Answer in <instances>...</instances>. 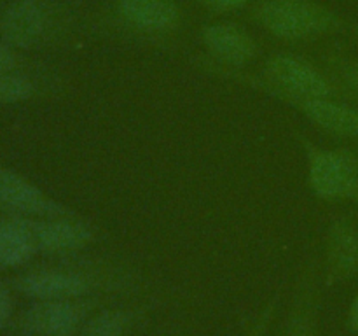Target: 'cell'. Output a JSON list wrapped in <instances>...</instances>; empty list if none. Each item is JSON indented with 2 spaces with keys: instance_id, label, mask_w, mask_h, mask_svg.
Wrapping results in <instances>:
<instances>
[{
  "instance_id": "obj_1",
  "label": "cell",
  "mask_w": 358,
  "mask_h": 336,
  "mask_svg": "<svg viewBox=\"0 0 358 336\" xmlns=\"http://www.w3.org/2000/svg\"><path fill=\"white\" fill-rule=\"evenodd\" d=\"M212 72L231 77L234 80H243L248 86L271 93L278 100L287 98H336L343 102H353V94L332 76L324 72L317 65L290 52H276L268 58L262 77L241 76L236 69H227L222 65H210Z\"/></svg>"
},
{
  "instance_id": "obj_2",
  "label": "cell",
  "mask_w": 358,
  "mask_h": 336,
  "mask_svg": "<svg viewBox=\"0 0 358 336\" xmlns=\"http://www.w3.org/2000/svg\"><path fill=\"white\" fill-rule=\"evenodd\" d=\"M255 20L283 41H306L343 28L338 14L311 0H264L255 9Z\"/></svg>"
},
{
  "instance_id": "obj_3",
  "label": "cell",
  "mask_w": 358,
  "mask_h": 336,
  "mask_svg": "<svg viewBox=\"0 0 358 336\" xmlns=\"http://www.w3.org/2000/svg\"><path fill=\"white\" fill-rule=\"evenodd\" d=\"M308 160V184L324 202L358 205V156L346 147L324 149L303 139Z\"/></svg>"
},
{
  "instance_id": "obj_4",
  "label": "cell",
  "mask_w": 358,
  "mask_h": 336,
  "mask_svg": "<svg viewBox=\"0 0 358 336\" xmlns=\"http://www.w3.org/2000/svg\"><path fill=\"white\" fill-rule=\"evenodd\" d=\"M0 206L23 217L55 219V217H76L69 206L45 195L41 188L0 164Z\"/></svg>"
},
{
  "instance_id": "obj_5",
  "label": "cell",
  "mask_w": 358,
  "mask_h": 336,
  "mask_svg": "<svg viewBox=\"0 0 358 336\" xmlns=\"http://www.w3.org/2000/svg\"><path fill=\"white\" fill-rule=\"evenodd\" d=\"M91 303L76 300L38 301L24 312L21 328L35 336H72L86 322Z\"/></svg>"
},
{
  "instance_id": "obj_6",
  "label": "cell",
  "mask_w": 358,
  "mask_h": 336,
  "mask_svg": "<svg viewBox=\"0 0 358 336\" xmlns=\"http://www.w3.org/2000/svg\"><path fill=\"white\" fill-rule=\"evenodd\" d=\"M52 23V10L42 0H20L0 20L2 41L13 48L28 49L41 44Z\"/></svg>"
},
{
  "instance_id": "obj_7",
  "label": "cell",
  "mask_w": 358,
  "mask_h": 336,
  "mask_svg": "<svg viewBox=\"0 0 358 336\" xmlns=\"http://www.w3.org/2000/svg\"><path fill=\"white\" fill-rule=\"evenodd\" d=\"M201 38L210 55L227 69H241L257 56V44L240 24L220 21L206 24Z\"/></svg>"
},
{
  "instance_id": "obj_8",
  "label": "cell",
  "mask_w": 358,
  "mask_h": 336,
  "mask_svg": "<svg viewBox=\"0 0 358 336\" xmlns=\"http://www.w3.org/2000/svg\"><path fill=\"white\" fill-rule=\"evenodd\" d=\"M27 224L31 231L37 251L49 254L80 251L93 241V230L76 217H55V219H30Z\"/></svg>"
},
{
  "instance_id": "obj_9",
  "label": "cell",
  "mask_w": 358,
  "mask_h": 336,
  "mask_svg": "<svg viewBox=\"0 0 358 336\" xmlns=\"http://www.w3.org/2000/svg\"><path fill=\"white\" fill-rule=\"evenodd\" d=\"M91 279L69 270H41L30 272L16 280V289L38 301L77 300L91 290Z\"/></svg>"
},
{
  "instance_id": "obj_10",
  "label": "cell",
  "mask_w": 358,
  "mask_h": 336,
  "mask_svg": "<svg viewBox=\"0 0 358 336\" xmlns=\"http://www.w3.org/2000/svg\"><path fill=\"white\" fill-rule=\"evenodd\" d=\"M285 104L299 108L313 125L331 135L358 139V107L336 98H287Z\"/></svg>"
},
{
  "instance_id": "obj_11",
  "label": "cell",
  "mask_w": 358,
  "mask_h": 336,
  "mask_svg": "<svg viewBox=\"0 0 358 336\" xmlns=\"http://www.w3.org/2000/svg\"><path fill=\"white\" fill-rule=\"evenodd\" d=\"M325 262L329 280H345L358 275V226L348 216L329 224L325 234Z\"/></svg>"
},
{
  "instance_id": "obj_12",
  "label": "cell",
  "mask_w": 358,
  "mask_h": 336,
  "mask_svg": "<svg viewBox=\"0 0 358 336\" xmlns=\"http://www.w3.org/2000/svg\"><path fill=\"white\" fill-rule=\"evenodd\" d=\"M117 9L129 24L147 31L171 30L180 18L171 0H119Z\"/></svg>"
},
{
  "instance_id": "obj_13",
  "label": "cell",
  "mask_w": 358,
  "mask_h": 336,
  "mask_svg": "<svg viewBox=\"0 0 358 336\" xmlns=\"http://www.w3.org/2000/svg\"><path fill=\"white\" fill-rule=\"evenodd\" d=\"M37 252L27 217H13L0 223V265L17 268L34 258Z\"/></svg>"
},
{
  "instance_id": "obj_14",
  "label": "cell",
  "mask_w": 358,
  "mask_h": 336,
  "mask_svg": "<svg viewBox=\"0 0 358 336\" xmlns=\"http://www.w3.org/2000/svg\"><path fill=\"white\" fill-rule=\"evenodd\" d=\"M133 322L131 312L108 308L87 318L80 328V336H122Z\"/></svg>"
},
{
  "instance_id": "obj_15",
  "label": "cell",
  "mask_w": 358,
  "mask_h": 336,
  "mask_svg": "<svg viewBox=\"0 0 358 336\" xmlns=\"http://www.w3.org/2000/svg\"><path fill=\"white\" fill-rule=\"evenodd\" d=\"M35 93V84L23 74H0V105L20 104Z\"/></svg>"
},
{
  "instance_id": "obj_16",
  "label": "cell",
  "mask_w": 358,
  "mask_h": 336,
  "mask_svg": "<svg viewBox=\"0 0 358 336\" xmlns=\"http://www.w3.org/2000/svg\"><path fill=\"white\" fill-rule=\"evenodd\" d=\"M327 65L332 76L358 100V59L339 55V52H331L327 56Z\"/></svg>"
},
{
  "instance_id": "obj_17",
  "label": "cell",
  "mask_w": 358,
  "mask_h": 336,
  "mask_svg": "<svg viewBox=\"0 0 358 336\" xmlns=\"http://www.w3.org/2000/svg\"><path fill=\"white\" fill-rule=\"evenodd\" d=\"M285 336H317L315 332V318H313V303H311L310 293H304Z\"/></svg>"
},
{
  "instance_id": "obj_18",
  "label": "cell",
  "mask_w": 358,
  "mask_h": 336,
  "mask_svg": "<svg viewBox=\"0 0 358 336\" xmlns=\"http://www.w3.org/2000/svg\"><path fill=\"white\" fill-rule=\"evenodd\" d=\"M278 301H280V294H276V296L273 298L271 303L266 304V308L262 310V314L259 315L257 322L252 326V329L248 331L247 336H264L266 335V331H268L269 324H271V321H273V315H275L276 307H278Z\"/></svg>"
},
{
  "instance_id": "obj_19",
  "label": "cell",
  "mask_w": 358,
  "mask_h": 336,
  "mask_svg": "<svg viewBox=\"0 0 358 336\" xmlns=\"http://www.w3.org/2000/svg\"><path fill=\"white\" fill-rule=\"evenodd\" d=\"M16 63H17V58H16V52L13 51V46L0 41V74L13 72Z\"/></svg>"
},
{
  "instance_id": "obj_20",
  "label": "cell",
  "mask_w": 358,
  "mask_h": 336,
  "mask_svg": "<svg viewBox=\"0 0 358 336\" xmlns=\"http://www.w3.org/2000/svg\"><path fill=\"white\" fill-rule=\"evenodd\" d=\"M10 314H13V298H10L9 289L0 284V329L9 322Z\"/></svg>"
},
{
  "instance_id": "obj_21",
  "label": "cell",
  "mask_w": 358,
  "mask_h": 336,
  "mask_svg": "<svg viewBox=\"0 0 358 336\" xmlns=\"http://www.w3.org/2000/svg\"><path fill=\"white\" fill-rule=\"evenodd\" d=\"M206 7L215 10H233L247 6L250 0H201Z\"/></svg>"
},
{
  "instance_id": "obj_22",
  "label": "cell",
  "mask_w": 358,
  "mask_h": 336,
  "mask_svg": "<svg viewBox=\"0 0 358 336\" xmlns=\"http://www.w3.org/2000/svg\"><path fill=\"white\" fill-rule=\"evenodd\" d=\"M348 324L350 328H352V331L358 332V294L355 296V300L352 301V307H350Z\"/></svg>"
},
{
  "instance_id": "obj_23",
  "label": "cell",
  "mask_w": 358,
  "mask_h": 336,
  "mask_svg": "<svg viewBox=\"0 0 358 336\" xmlns=\"http://www.w3.org/2000/svg\"><path fill=\"white\" fill-rule=\"evenodd\" d=\"M357 34H358V27H357Z\"/></svg>"
}]
</instances>
